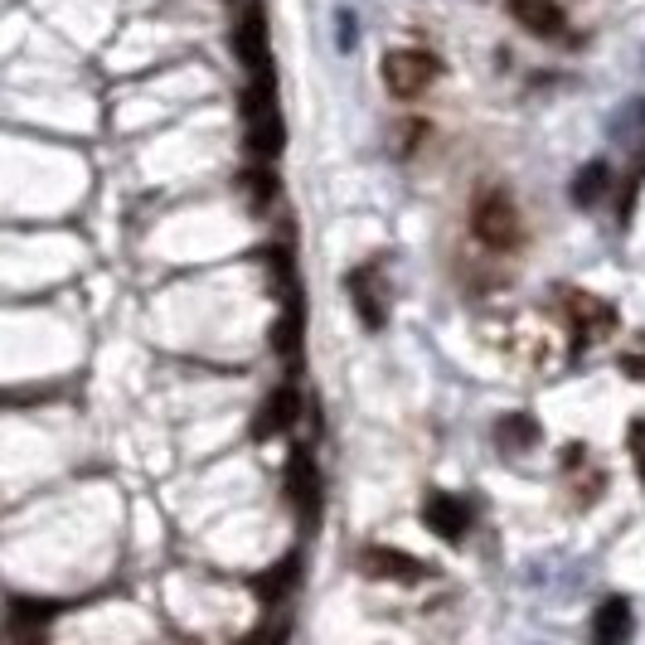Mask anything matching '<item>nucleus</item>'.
<instances>
[{"label":"nucleus","instance_id":"4468645a","mask_svg":"<svg viewBox=\"0 0 645 645\" xmlns=\"http://www.w3.org/2000/svg\"><path fill=\"white\" fill-rule=\"evenodd\" d=\"M495 437H501L505 452H529V447L539 442V422H534L529 412H505L501 428H495Z\"/></svg>","mask_w":645,"mask_h":645},{"label":"nucleus","instance_id":"f03ea898","mask_svg":"<svg viewBox=\"0 0 645 645\" xmlns=\"http://www.w3.org/2000/svg\"><path fill=\"white\" fill-rule=\"evenodd\" d=\"M437 78V58L422 54V49H394L384 58V83L394 97H418L428 93V83Z\"/></svg>","mask_w":645,"mask_h":645},{"label":"nucleus","instance_id":"6e6552de","mask_svg":"<svg viewBox=\"0 0 645 645\" xmlns=\"http://www.w3.org/2000/svg\"><path fill=\"white\" fill-rule=\"evenodd\" d=\"M297 412H301V398H297V388H291V384L272 388V394L262 398L258 418H252V437H258V442H267V437L287 432L291 422H297Z\"/></svg>","mask_w":645,"mask_h":645},{"label":"nucleus","instance_id":"20e7f679","mask_svg":"<svg viewBox=\"0 0 645 645\" xmlns=\"http://www.w3.org/2000/svg\"><path fill=\"white\" fill-rule=\"evenodd\" d=\"M422 525H428L437 539L461 544L471 529V509H466V501H456L452 491H428V501H422Z\"/></svg>","mask_w":645,"mask_h":645},{"label":"nucleus","instance_id":"ddd939ff","mask_svg":"<svg viewBox=\"0 0 645 645\" xmlns=\"http://www.w3.org/2000/svg\"><path fill=\"white\" fill-rule=\"evenodd\" d=\"M592 636L598 641H622L631 636V602L626 598H606L592 616Z\"/></svg>","mask_w":645,"mask_h":645},{"label":"nucleus","instance_id":"423d86ee","mask_svg":"<svg viewBox=\"0 0 645 645\" xmlns=\"http://www.w3.org/2000/svg\"><path fill=\"white\" fill-rule=\"evenodd\" d=\"M287 491H291V505L301 509V519H315V509H321V471H315V461H311L307 447H297V452H291Z\"/></svg>","mask_w":645,"mask_h":645},{"label":"nucleus","instance_id":"1a4fd4ad","mask_svg":"<svg viewBox=\"0 0 645 645\" xmlns=\"http://www.w3.org/2000/svg\"><path fill=\"white\" fill-rule=\"evenodd\" d=\"M234 49H238V58L252 73L267 68V20H262L258 6H248V10H243V20L234 24Z\"/></svg>","mask_w":645,"mask_h":645},{"label":"nucleus","instance_id":"f8f14e48","mask_svg":"<svg viewBox=\"0 0 645 645\" xmlns=\"http://www.w3.org/2000/svg\"><path fill=\"white\" fill-rule=\"evenodd\" d=\"M248 146H252V155H262V161H272V155L282 151V117H277V107L248 117Z\"/></svg>","mask_w":645,"mask_h":645},{"label":"nucleus","instance_id":"f257e3e1","mask_svg":"<svg viewBox=\"0 0 645 645\" xmlns=\"http://www.w3.org/2000/svg\"><path fill=\"white\" fill-rule=\"evenodd\" d=\"M471 234H476L485 248L505 252L519 243V209L515 200H509L505 190H485L476 200V209H471Z\"/></svg>","mask_w":645,"mask_h":645},{"label":"nucleus","instance_id":"aec40b11","mask_svg":"<svg viewBox=\"0 0 645 645\" xmlns=\"http://www.w3.org/2000/svg\"><path fill=\"white\" fill-rule=\"evenodd\" d=\"M243 180H248L252 200H272V194H277V185H272V180H267V175H262V170H252V175H243Z\"/></svg>","mask_w":645,"mask_h":645},{"label":"nucleus","instance_id":"0eeeda50","mask_svg":"<svg viewBox=\"0 0 645 645\" xmlns=\"http://www.w3.org/2000/svg\"><path fill=\"white\" fill-rule=\"evenodd\" d=\"M359 568L379 582H422L428 578V563H418V558L404 553V549H364Z\"/></svg>","mask_w":645,"mask_h":645},{"label":"nucleus","instance_id":"6ab92c4d","mask_svg":"<svg viewBox=\"0 0 645 645\" xmlns=\"http://www.w3.org/2000/svg\"><path fill=\"white\" fill-rule=\"evenodd\" d=\"M631 456H636V476H641V485H645V418H636L631 422Z\"/></svg>","mask_w":645,"mask_h":645},{"label":"nucleus","instance_id":"9d476101","mask_svg":"<svg viewBox=\"0 0 645 645\" xmlns=\"http://www.w3.org/2000/svg\"><path fill=\"white\" fill-rule=\"evenodd\" d=\"M509 15H515V24H525L529 34H558L563 30L558 0H509Z\"/></svg>","mask_w":645,"mask_h":645},{"label":"nucleus","instance_id":"2eb2a0df","mask_svg":"<svg viewBox=\"0 0 645 645\" xmlns=\"http://www.w3.org/2000/svg\"><path fill=\"white\" fill-rule=\"evenodd\" d=\"M297 578H301V558L291 553L287 563H277V573H262L258 582H252V588H258V598H262V602H282V592H287Z\"/></svg>","mask_w":645,"mask_h":645},{"label":"nucleus","instance_id":"f3484780","mask_svg":"<svg viewBox=\"0 0 645 645\" xmlns=\"http://www.w3.org/2000/svg\"><path fill=\"white\" fill-rule=\"evenodd\" d=\"M54 612H58L54 602H15V606H10V631H15V636H24L30 626H44Z\"/></svg>","mask_w":645,"mask_h":645},{"label":"nucleus","instance_id":"412c9836","mask_svg":"<svg viewBox=\"0 0 645 645\" xmlns=\"http://www.w3.org/2000/svg\"><path fill=\"white\" fill-rule=\"evenodd\" d=\"M645 180V155H641V165H636V175H631V194H636V185Z\"/></svg>","mask_w":645,"mask_h":645},{"label":"nucleus","instance_id":"dca6fc26","mask_svg":"<svg viewBox=\"0 0 645 645\" xmlns=\"http://www.w3.org/2000/svg\"><path fill=\"white\" fill-rule=\"evenodd\" d=\"M606 175H612V170H606V161H588L573 175V200L578 204H598L602 190H606Z\"/></svg>","mask_w":645,"mask_h":645},{"label":"nucleus","instance_id":"39448f33","mask_svg":"<svg viewBox=\"0 0 645 645\" xmlns=\"http://www.w3.org/2000/svg\"><path fill=\"white\" fill-rule=\"evenodd\" d=\"M563 311H568V321H573L578 340H602L616 331V311L606 307L602 297H592V291H568Z\"/></svg>","mask_w":645,"mask_h":645},{"label":"nucleus","instance_id":"9b49d317","mask_svg":"<svg viewBox=\"0 0 645 645\" xmlns=\"http://www.w3.org/2000/svg\"><path fill=\"white\" fill-rule=\"evenodd\" d=\"M272 350L287 359V369L297 374V364H301V301H297V291L287 297V315L277 321V331H272Z\"/></svg>","mask_w":645,"mask_h":645},{"label":"nucleus","instance_id":"a211bd4d","mask_svg":"<svg viewBox=\"0 0 645 645\" xmlns=\"http://www.w3.org/2000/svg\"><path fill=\"white\" fill-rule=\"evenodd\" d=\"M622 369L631 374V379H641V384H645V331L636 335V345H631L626 355H622Z\"/></svg>","mask_w":645,"mask_h":645},{"label":"nucleus","instance_id":"7ed1b4c3","mask_svg":"<svg viewBox=\"0 0 645 645\" xmlns=\"http://www.w3.org/2000/svg\"><path fill=\"white\" fill-rule=\"evenodd\" d=\"M345 291H350V301H355L359 321L369 325V331H384V321H388V297H384V287H379V262L355 267V272L345 277Z\"/></svg>","mask_w":645,"mask_h":645}]
</instances>
